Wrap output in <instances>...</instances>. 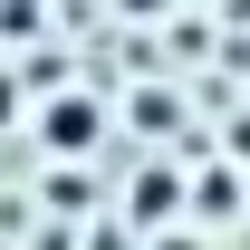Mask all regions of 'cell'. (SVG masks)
<instances>
[{"label":"cell","mask_w":250,"mask_h":250,"mask_svg":"<svg viewBox=\"0 0 250 250\" xmlns=\"http://www.w3.org/2000/svg\"><path fill=\"white\" fill-rule=\"evenodd\" d=\"M48 145H58V154H87V145H96V106H87V96L48 106Z\"/></svg>","instance_id":"cell-1"}]
</instances>
